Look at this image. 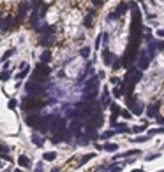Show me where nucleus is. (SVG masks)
Returning a JSON list of instances; mask_svg holds the SVG:
<instances>
[{
  "label": "nucleus",
  "instance_id": "nucleus-26",
  "mask_svg": "<svg viewBox=\"0 0 164 172\" xmlns=\"http://www.w3.org/2000/svg\"><path fill=\"white\" fill-rule=\"evenodd\" d=\"M157 37H164V30H157Z\"/></svg>",
  "mask_w": 164,
  "mask_h": 172
},
{
  "label": "nucleus",
  "instance_id": "nucleus-23",
  "mask_svg": "<svg viewBox=\"0 0 164 172\" xmlns=\"http://www.w3.org/2000/svg\"><path fill=\"white\" fill-rule=\"evenodd\" d=\"M93 2V5H95V7H99L101 4H102V2H104V0H92Z\"/></svg>",
  "mask_w": 164,
  "mask_h": 172
},
{
  "label": "nucleus",
  "instance_id": "nucleus-11",
  "mask_svg": "<svg viewBox=\"0 0 164 172\" xmlns=\"http://www.w3.org/2000/svg\"><path fill=\"white\" fill-rule=\"evenodd\" d=\"M109 107H111V113H113L115 116H120V111H122V109L118 107V106H116V104H111V106H109Z\"/></svg>",
  "mask_w": 164,
  "mask_h": 172
},
{
  "label": "nucleus",
  "instance_id": "nucleus-3",
  "mask_svg": "<svg viewBox=\"0 0 164 172\" xmlns=\"http://www.w3.org/2000/svg\"><path fill=\"white\" fill-rule=\"evenodd\" d=\"M148 63H150V56L145 51H141V55L138 56V67H139V70H147L148 69Z\"/></svg>",
  "mask_w": 164,
  "mask_h": 172
},
{
  "label": "nucleus",
  "instance_id": "nucleus-15",
  "mask_svg": "<svg viewBox=\"0 0 164 172\" xmlns=\"http://www.w3.org/2000/svg\"><path fill=\"white\" fill-rule=\"evenodd\" d=\"M20 165H23V167H29V165H30V162H29V158H25V156H21V158H20Z\"/></svg>",
  "mask_w": 164,
  "mask_h": 172
},
{
  "label": "nucleus",
  "instance_id": "nucleus-2",
  "mask_svg": "<svg viewBox=\"0 0 164 172\" xmlns=\"http://www.w3.org/2000/svg\"><path fill=\"white\" fill-rule=\"evenodd\" d=\"M127 9H129V4H125V2H124V4H120L118 7L115 9V13L108 14V20H109V21H115V20H118V18H120V16L124 14V13H125Z\"/></svg>",
  "mask_w": 164,
  "mask_h": 172
},
{
  "label": "nucleus",
  "instance_id": "nucleus-19",
  "mask_svg": "<svg viewBox=\"0 0 164 172\" xmlns=\"http://www.w3.org/2000/svg\"><path fill=\"white\" fill-rule=\"evenodd\" d=\"M44 158H46V160H53V158H55V153H46Z\"/></svg>",
  "mask_w": 164,
  "mask_h": 172
},
{
  "label": "nucleus",
  "instance_id": "nucleus-20",
  "mask_svg": "<svg viewBox=\"0 0 164 172\" xmlns=\"http://www.w3.org/2000/svg\"><path fill=\"white\" fill-rule=\"evenodd\" d=\"M120 116L122 118H131V113H127V111H120Z\"/></svg>",
  "mask_w": 164,
  "mask_h": 172
},
{
  "label": "nucleus",
  "instance_id": "nucleus-22",
  "mask_svg": "<svg viewBox=\"0 0 164 172\" xmlns=\"http://www.w3.org/2000/svg\"><path fill=\"white\" fill-rule=\"evenodd\" d=\"M92 156H93V155H86V156H83V160H81V163H85V162H88V160H90Z\"/></svg>",
  "mask_w": 164,
  "mask_h": 172
},
{
  "label": "nucleus",
  "instance_id": "nucleus-16",
  "mask_svg": "<svg viewBox=\"0 0 164 172\" xmlns=\"http://www.w3.org/2000/svg\"><path fill=\"white\" fill-rule=\"evenodd\" d=\"M132 141H134V142H147V141H148V135L147 137H136V139H132Z\"/></svg>",
  "mask_w": 164,
  "mask_h": 172
},
{
  "label": "nucleus",
  "instance_id": "nucleus-9",
  "mask_svg": "<svg viewBox=\"0 0 164 172\" xmlns=\"http://www.w3.org/2000/svg\"><path fill=\"white\" fill-rule=\"evenodd\" d=\"M92 18H93V11H90V14L85 18V27H86V28H90V27H92Z\"/></svg>",
  "mask_w": 164,
  "mask_h": 172
},
{
  "label": "nucleus",
  "instance_id": "nucleus-10",
  "mask_svg": "<svg viewBox=\"0 0 164 172\" xmlns=\"http://www.w3.org/2000/svg\"><path fill=\"white\" fill-rule=\"evenodd\" d=\"M109 104V91L108 88H104V95H102V106H108Z\"/></svg>",
  "mask_w": 164,
  "mask_h": 172
},
{
  "label": "nucleus",
  "instance_id": "nucleus-1",
  "mask_svg": "<svg viewBox=\"0 0 164 172\" xmlns=\"http://www.w3.org/2000/svg\"><path fill=\"white\" fill-rule=\"evenodd\" d=\"M127 106L131 107V114H134V116L143 114V104L139 100H136L134 97H131V95H127Z\"/></svg>",
  "mask_w": 164,
  "mask_h": 172
},
{
  "label": "nucleus",
  "instance_id": "nucleus-25",
  "mask_svg": "<svg viewBox=\"0 0 164 172\" xmlns=\"http://www.w3.org/2000/svg\"><path fill=\"white\" fill-rule=\"evenodd\" d=\"M157 156H159V155H148V156H147V160H155Z\"/></svg>",
  "mask_w": 164,
  "mask_h": 172
},
{
  "label": "nucleus",
  "instance_id": "nucleus-5",
  "mask_svg": "<svg viewBox=\"0 0 164 172\" xmlns=\"http://www.w3.org/2000/svg\"><path fill=\"white\" fill-rule=\"evenodd\" d=\"M122 95H125V83L122 81V84L118 83V84H115V90H113V97H116V99H120Z\"/></svg>",
  "mask_w": 164,
  "mask_h": 172
},
{
  "label": "nucleus",
  "instance_id": "nucleus-6",
  "mask_svg": "<svg viewBox=\"0 0 164 172\" xmlns=\"http://www.w3.org/2000/svg\"><path fill=\"white\" fill-rule=\"evenodd\" d=\"M97 88H99V81H97V77H92L88 83H86V91H97Z\"/></svg>",
  "mask_w": 164,
  "mask_h": 172
},
{
  "label": "nucleus",
  "instance_id": "nucleus-17",
  "mask_svg": "<svg viewBox=\"0 0 164 172\" xmlns=\"http://www.w3.org/2000/svg\"><path fill=\"white\" fill-rule=\"evenodd\" d=\"M88 53H90V49H88V48H83V49H81V56H88Z\"/></svg>",
  "mask_w": 164,
  "mask_h": 172
},
{
  "label": "nucleus",
  "instance_id": "nucleus-13",
  "mask_svg": "<svg viewBox=\"0 0 164 172\" xmlns=\"http://www.w3.org/2000/svg\"><path fill=\"white\" fill-rule=\"evenodd\" d=\"M155 134H164V128H154L148 132V137L150 135H155Z\"/></svg>",
  "mask_w": 164,
  "mask_h": 172
},
{
  "label": "nucleus",
  "instance_id": "nucleus-7",
  "mask_svg": "<svg viewBox=\"0 0 164 172\" xmlns=\"http://www.w3.org/2000/svg\"><path fill=\"white\" fill-rule=\"evenodd\" d=\"M102 60H104V63L109 67V65L113 63V60H115V56L111 55V51L109 49H104V53H102Z\"/></svg>",
  "mask_w": 164,
  "mask_h": 172
},
{
  "label": "nucleus",
  "instance_id": "nucleus-14",
  "mask_svg": "<svg viewBox=\"0 0 164 172\" xmlns=\"http://www.w3.org/2000/svg\"><path fill=\"white\" fill-rule=\"evenodd\" d=\"M115 134H116L115 130H109V132H104V134H102L101 137H102V139H109V137H111V135H115Z\"/></svg>",
  "mask_w": 164,
  "mask_h": 172
},
{
  "label": "nucleus",
  "instance_id": "nucleus-4",
  "mask_svg": "<svg viewBox=\"0 0 164 172\" xmlns=\"http://www.w3.org/2000/svg\"><path fill=\"white\" fill-rule=\"evenodd\" d=\"M159 107H161V102H155V104L148 106V107H147V114H148V118H157V114H159Z\"/></svg>",
  "mask_w": 164,
  "mask_h": 172
},
{
  "label": "nucleus",
  "instance_id": "nucleus-8",
  "mask_svg": "<svg viewBox=\"0 0 164 172\" xmlns=\"http://www.w3.org/2000/svg\"><path fill=\"white\" fill-rule=\"evenodd\" d=\"M134 155H139V151H138V149L125 151V153H122V155H116V156H115V160H118V158H129V156H134Z\"/></svg>",
  "mask_w": 164,
  "mask_h": 172
},
{
  "label": "nucleus",
  "instance_id": "nucleus-24",
  "mask_svg": "<svg viewBox=\"0 0 164 172\" xmlns=\"http://www.w3.org/2000/svg\"><path fill=\"white\" fill-rule=\"evenodd\" d=\"M155 48H159V49H164V41H161V42L155 44Z\"/></svg>",
  "mask_w": 164,
  "mask_h": 172
},
{
  "label": "nucleus",
  "instance_id": "nucleus-18",
  "mask_svg": "<svg viewBox=\"0 0 164 172\" xmlns=\"http://www.w3.org/2000/svg\"><path fill=\"white\" fill-rule=\"evenodd\" d=\"M145 127H147V125H141V127H134V128H132V132H143V130H145Z\"/></svg>",
  "mask_w": 164,
  "mask_h": 172
},
{
  "label": "nucleus",
  "instance_id": "nucleus-12",
  "mask_svg": "<svg viewBox=\"0 0 164 172\" xmlns=\"http://www.w3.org/2000/svg\"><path fill=\"white\" fill-rule=\"evenodd\" d=\"M104 149L106 151H116L118 146H116V144H104Z\"/></svg>",
  "mask_w": 164,
  "mask_h": 172
},
{
  "label": "nucleus",
  "instance_id": "nucleus-21",
  "mask_svg": "<svg viewBox=\"0 0 164 172\" xmlns=\"http://www.w3.org/2000/svg\"><path fill=\"white\" fill-rule=\"evenodd\" d=\"M109 81H111V84H118V83H120L122 79H118V77H111Z\"/></svg>",
  "mask_w": 164,
  "mask_h": 172
}]
</instances>
